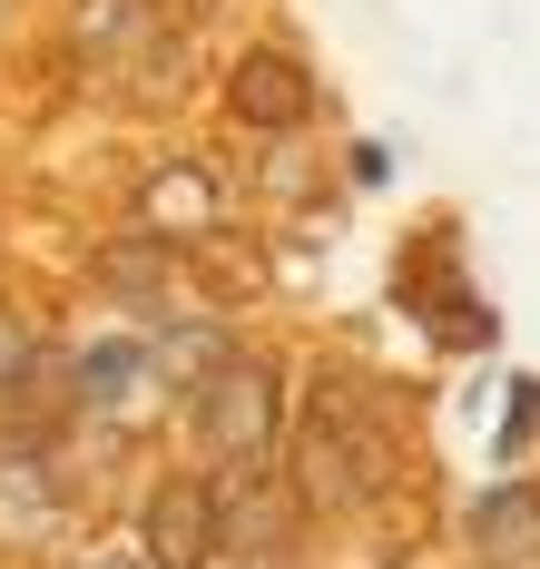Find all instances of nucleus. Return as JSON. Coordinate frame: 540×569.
I'll return each mask as SVG.
<instances>
[{
  "label": "nucleus",
  "mask_w": 540,
  "mask_h": 569,
  "mask_svg": "<svg viewBox=\"0 0 540 569\" xmlns=\"http://www.w3.org/2000/svg\"><path fill=\"white\" fill-rule=\"evenodd\" d=\"M383 491H393V422L363 412L354 383H324L314 412H304V432H296V501L344 520L363 501H383Z\"/></svg>",
  "instance_id": "obj_1"
},
{
  "label": "nucleus",
  "mask_w": 540,
  "mask_h": 569,
  "mask_svg": "<svg viewBox=\"0 0 540 569\" xmlns=\"http://www.w3.org/2000/svg\"><path fill=\"white\" fill-rule=\"evenodd\" d=\"M187 393H197V442L227 461V471H246V461L276 452V432H286V383H276L266 353H237V343H227Z\"/></svg>",
  "instance_id": "obj_2"
},
{
  "label": "nucleus",
  "mask_w": 540,
  "mask_h": 569,
  "mask_svg": "<svg viewBox=\"0 0 540 569\" xmlns=\"http://www.w3.org/2000/svg\"><path fill=\"white\" fill-rule=\"evenodd\" d=\"M227 118L256 128V138L304 128V118H314V69H304L296 50H237V69H227Z\"/></svg>",
  "instance_id": "obj_3"
},
{
  "label": "nucleus",
  "mask_w": 540,
  "mask_h": 569,
  "mask_svg": "<svg viewBox=\"0 0 540 569\" xmlns=\"http://www.w3.org/2000/svg\"><path fill=\"white\" fill-rule=\"evenodd\" d=\"M138 540H148V569H207L217 560V491L197 471H168L138 511Z\"/></svg>",
  "instance_id": "obj_4"
},
{
  "label": "nucleus",
  "mask_w": 540,
  "mask_h": 569,
  "mask_svg": "<svg viewBox=\"0 0 540 569\" xmlns=\"http://www.w3.org/2000/svg\"><path fill=\"white\" fill-rule=\"evenodd\" d=\"M69 40L89 69H148V59H168V0H79Z\"/></svg>",
  "instance_id": "obj_5"
},
{
  "label": "nucleus",
  "mask_w": 540,
  "mask_h": 569,
  "mask_svg": "<svg viewBox=\"0 0 540 569\" xmlns=\"http://www.w3.org/2000/svg\"><path fill=\"white\" fill-rule=\"evenodd\" d=\"M472 540H481L501 569L521 560V550H540V491H531V481H501V491L472 511Z\"/></svg>",
  "instance_id": "obj_6"
},
{
  "label": "nucleus",
  "mask_w": 540,
  "mask_h": 569,
  "mask_svg": "<svg viewBox=\"0 0 540 569\" xmlns=\"http://www.w3.org/2000/svg\"><path fill=\"white\" fill-rule=\"evenodd\" d=\"M50 520H60V491H50V461H40V452L0 461V540H40Z\"/></svg>",
  "instance_id": "obj_7"
},
{
  "label": "nucleus",
  "mask_w": 540,
  "mask_h": 569,
  "mask_svg": "<svg viewBox=\"0 0 540 569\" xmlns=\"http://www.w3.org/2000/svg\"><path fill=\"white\" fill-rule=\"evenodd\" d=\"M99 284L119 295V305H138V315H158V295H168V236L148 246V236H119L109 256H99Z\"/></svg>",
  "instance_id": "obj_8"
},
{
  "label": "nucleus",
  "mask_w": 540,
  "mask_h": 569,
  "mask_svg": "<svg viewBox=\"0 0 540 569\" xmlns=\"http://www.w3.org/2000/svg\"><path fill=\"white\" fill-rule=\"evenodd\" d=\"M138 373H148V343H138V335L99 343V353H79V402H89V412H109V402H119Z\"/></svg>",
  "instance_id": "obj_9"
},
{
  "label": "nucleus",
  "mask_w": 540,
  "mask_h": 569,
  "mask_svg": "<svg viewBox=\"0 0 540 569\" xmlns=\"http://www.w3.org/2000/svg\"><path fill=\"white\" fill-rule=\"evenodd\" d=\"M30 373H40V343L20 315H0V383H30Z\"/></svg>",
  "instance_id": "obj_10"
},
{
  "label": "nucleus",
  "mask_w": 540,
  "mask_h": 569,
  "mask_svg": "<svg viewBox=\"0 0 540 569\" xmlns=\"http://www.w3.org/2000/svg\"><path fill=\"white\" fill-rule=\"evenodd\" d=\"M540 432V383H511V422H501V452H531Z\"/></svg>",
  "instance_id": "obj_11"
},
{
  "label": "nucleus",
  "mask_w": 540,
  "mask_h": 569,
  "mask_svg": "<svg viewBox=\"0 0 540 569\" xmlns=\"http://www.w3.org/2000/svg\"><path fill=\"white\" fill-rule=\"evenodd\" d=\"M89 569H138V560H89Z\"/></svg>",
  "instance_id": "obj_12"
}]
</instances>
